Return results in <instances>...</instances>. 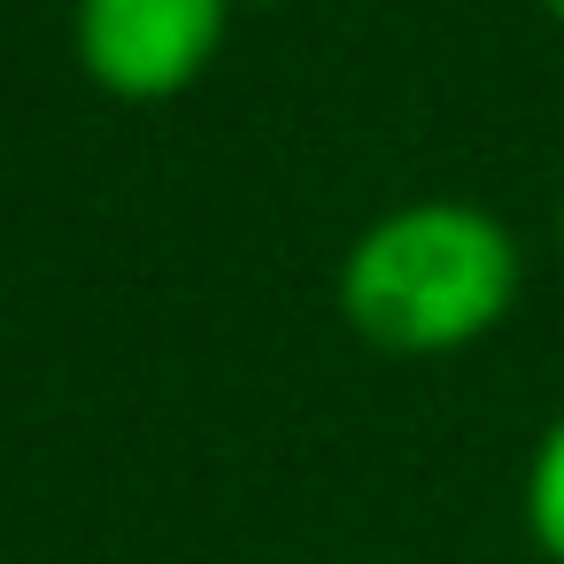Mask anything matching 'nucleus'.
<instances>
[{"label": "nucleus", "mask_w": 564, "mask_h": 564, "mask_svg": "<svg viewBox=\"0 0 564 564\" xmlns=\"http://www.w3.org/2000/svg\"><path fill=\"white\" fill-rule=\"evenodd\" d=\"M556 248H564V202H556Z\"/></svg>", "instance_id": "5"}, {"label": "nucleus", "mask_w": 564, "mask_h": 564, "mask_svg": "<svg viewBox=\"0 0 564 564\" xmlns=\"http://www.w3.org/2000/svg\"><path fill=\"white\" fill-rule=\"evenodd\" d=\"M525 533L549 564H564V410L549 417V433L533 441V464H525Z\"/></svg>", "instance_id": "3"}, {"label": "nucleus", "mask_w": 564, "mask_h": 564, "mask_svg": "<svg viewBox=\"0 0 564 564\" xmlns=\"http://www.w3.org/2000/svg\"><path fill=\"white\" fill-rule=\"evenodd\" d=\"M240 0H78L70 47L78 70L117 101H171L186 94L232 32Z\"/></svg>", "instance_id": "2"}, {"label": "nucleus", "mask_w": 564, "mask_h": 564, "mask_svg": "<svg viewBox=\"0 0 564 564\" xmlns=\"http://www.w3.org/2000/svg\"><path fill=\"white\" fill-rule=\"evenodd\" d=\"M518 286H525V256L495 209L402 202L348 240L333 302L387 356H456L510 317Z\"/></svg>", "instance_id": "1"}, {"label": "nucleus", "mask_w": 564, "mask_h": 564, "mask_svg": "<svg viewBox=\"0 0 564 564\" xmlns=\"http://www.w3.org/2000/svg\"><path fill=\"white\" fill-rule=\"evenodd\" d=\"M541 9H549V17H556V24H564V0H541Z\"/></svg>", "instance_id": "4"}]
</instances>
